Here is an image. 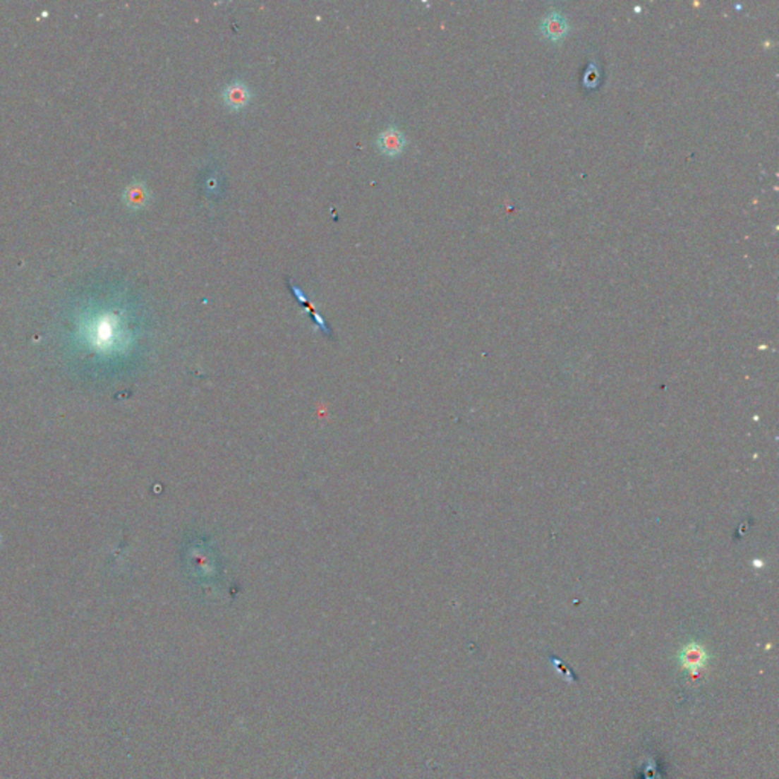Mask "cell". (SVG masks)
I'll return each instance as SVG.
<instances>
[{
    "mask_svg": "<svg viewBox=\"0 0 779 779\" xmlns=\"http://www.w3.org/2000/svg\"><path fill=\"white\" fill-rule=\"evenodd\" d=\"M250 97H251L250 89L241 81L229 84L222 93L224 104H226L230 110L243 109V107L250 102Z\"/></svg>",
    "mask_w": 779,
    "mask_h": 779,
    "instance_id": "cell-4",
    "label": "cell"
},
{
    "mask_svg": "<svg viewBox=\"0 0 779 779\" xmlns=\"http://www.w3.org/2000/svg\"><path fill=\"white\" fill-rule=\"evenodd\" d=\"M378 146L379 150H381V152L388 155V157H396V155L401 154L405 148V138L397 128L390 126V128L379 134Z\"/></svg>",
    "mask_w": 779,
    "mask_h": 779,
    "instance_id": "cell-2",
    "label": "cell"
},
{
    "mask_svg": "<svg viewBox=\"0 0 779 779\" xmlns=\"http://www.w3.org/2000/svg\"><path fill=\"white\" fill-rule=\"evenodd\" d=\"M85 334L89 337L90 343L95 346H104V344H113L114 339L118 338L122 332V323L121 315L116 314L114 310H99V313L92 314L87 318V323L84 325Z\"/></svg>",
    "mask_w": 779,
    "mask_h": 779,
    "instance_id": "cell-1",
    "label": "cell"
},
{
    "mask_svg": "<svg viewBox=\"0 0 779 779\" xmlns=\"http://www.w3.org/2000/svg\"><path fill=\"white\" fill-rule=\"evenodd\" d=\"M541 31L545 37L551 38V40H560L568 32V23L564 20V17L559 13H550L543 18L541 25Z\"/></svg>",
    "mask_w": 779,
    "mask_h": 779,
    "instance_id": "cell-6",
    "label": "cell"
},
{
    "mask_svg": "<svg viewBox=\"0 0 779 779\" xmlns=\"http://www.w3.org/2000/svg\"><path fill=\"white\" fill-rule=\"evenodd\" d=\"M123 203L126 207L133 210L143 209L150 201V192L142 181H133L123 192Z\"/></svg>",
    "mask_w": 779,
    "mask_h": 779,
    "instance_id": "cell-5",
    "label": "cell"
},
{
    "mask_svg": "<svg viewBox=\"0 0 779 779\" xmlns=\"http://www.w3.org/2000/svg\"><path fill=\"white\" fill-rule=\"evenodd\" d=\"M706 660H708L706 650L700 644H697V642H691V644L685 646L680 651L682 667L687 668L688 671H693V673L702 670L706 665Z\"/></svg>",
    "mask_w": 779,
    "mask_h": 779,
    "instance_id": "cell-3",
    "label": "cell"
}]
</instances>
